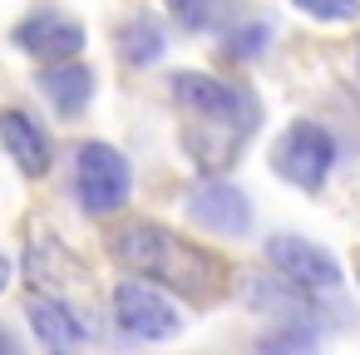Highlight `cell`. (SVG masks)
<instances>
[{"instance_id": "1", "label": "cell", "mask_w": 360, "mask_h": 355, "mask_svg": "<svg viewBox=\"0 0 360 355\" xmlns=\"http://www.w3.org/2000/svg\"><path fill=\"white\" fill-rule=\"evenodd\" d=\"M173 99L188 114V134H183L188 153L202 168L222 173L237 158V148L247 143V134L257 129V99L242 84H222V79L193 75V70L173 79Z\"/></svg>"}, {"instance_id": "2", "label": "cell", "mask_w": 360, "mask_h": 355, "mask_svg": "<svg viewBox=\"0 0 360 355\" xmlns=\"http://www.w3.org/2000/svg\"><path fill=\"white\" fill-rule=\"evenodd\" d=\"M109 252L119 266L153 276L158 286L183 291L193 301H212L227 281V266L207 247H193L188 237H178L158 222H124L119 232H109Z\"/></svg>"}, {"instance_id": "3", "label": "cell", "mask_w": 360, "mask_h": 355, "mask_svg": "<svg viewBox=\"0 0 360 355\" xmlns=\"http://www.w3.org/2000/svg\"><path fill=\"white\" fill-rule=\"evenodd\" d=\"M75 193H79V207L94 212V217H109L129 202L134 193V168L129 158L114 148V143H79L75 148Z\"/></svg>"}, {"instance_id": "4", "label": "cell", "mask_w": 360, "mask_h": 355, "mask_svg": "<svg viewBox=\"0 0 360 355\" xmlns=\"http://www.w3.org/2000/svg\"><path fill=\"white\" fill-rule=\"evenodd\" d=\"M330 168H335V138H330V129H321L311 119H296L271 148V173L301 193H321Z\"/></svg>"}, {"instance_id": "5", "label": "cell", "mask_w": 360, "mask_h": 355, "mask_svg": "<svg viewBox=\"0 0 360 355\" xmlns=\"http://www.w3.org/2000/svg\"><path fill=\"white\" fill-rule=\"evenodd\" d=\"M114 321L134 340H173L183 330V311L168 296V286L143 281V276H129L114 286Z\"/></svg>"}, {"instance_id": "6", "label": "cell", "mask_w": 360, "mask_h": 355, "mask_svg": "<svg viewBox=\"0 0 360 355\" xmlns=\"http://www.w3.org/2000/svg\"><path fill=\"white\" fill-rule=\"evenodd\" d=\"M266 262L276 266V276L296 291H335L340 286V266L330 252L311 247L306 237H291V232H276L266 242Z\"/></svg>"}, {"instance_id": "7", "label": "cell", "mask_w": 360, "mask_h": 355, "mask_svg": "<svg viewBox=\"0 0 360 355\" xmlns=\"http://www.w3.org/2000/svg\"><path fill=\"white\" fill-rule=\"evenodd\" d=\"M188 217H193L198 227L217 232V237H242V232L252 227V202H247V193H242L237 183L207 178V183H198V188L188 193Z\"/></svg>"}, {"instance_id": "8", "label": "cell", "mask_w": 360, "mask_h": 355, "mask_svg": "<svg viewBox=\"0 0 360 355\" xmlns=\"http://www.w3.org/2000/svg\"><path fill=\"white\" fill-rule=\"evenodd\" d=\"M25 55H35V60H75L79 50H84V25L75 20V15H65V11H35V15H25L20 25H15V35H11Z\"/></svg>"}, {"instance_id": "9", "label": "cell", "mask_w": 360, "mask_h": 355, "mask_svg": "<svg viewBox=\"0 0 360 355\" xmlns=\"http://www.w3.org/2000/svg\"><path fill=\"white\" fill-rule=\"evenodd\" d=\"M0 148H6L15 158V168L30 173V178L50 173V163H55V148H50L45 129L25 109H0Z\"/></svg>"}, {"instance_id": "10", "label": "cell", "mask_w": 360, "mask_h": 355, "mask_svg": "<svg viewBox=\"0 0 360 355\" xmlns=\"http://www.w3.org/2000/svg\"><path fill=\"white\" fill-rule=\"evenodd\" d=\"M25 316H30V330L40 335V345H50V350H75V345L84 340L79 316H75L60 296H50V291L30 296V301H25Z\"/></svg>"}, {"instance_id": "11", "label": "cell", "mask_w": 360, "mask_h": 355, "mask_svg": "<svg viewBox=\"0 0 360 355\" xmlns=\"http://www.w3.org/2000/svg\"><path fill=\"white\" fill-rule=\"evenodd\" d=\"M40 89H45V99H50L60 114H79V109L94 99V75L79 65V55H75V60H45Z\"/></svg>"}, {"instance_id": "12", "label": "cell", "mask_w": 360, "mask_h": 355, "mask_svg": "<svg viewBox=\"0 0 360 355\" xmlns=\"http://www.w3.org/2000/svg\"><path fill=\"white\" fill-rule=\"evenodd\" d=\"M119 55H124L129 65H153V60L163 55V30H158V20H148V15L124 20V25H119Z\"/></svg>"}, {"instance_id": "13", "label": "cell", "mask_w": 360, "mask_h": 355, "mask_svg": "<svg viewBox=\"0 0 360 355\" xmlns=\"http://www.w3.org/2000/svg\"><path fill=\"white\" fill-rule=\"evenodd\" d=\"M311 345H316V325H306V316H291V325L262 335V350H311Z\"/></svg>"}, {"instance_id": "14", "label": "cell", "mask_w": 360, "mask_h": 355, "mask_svg": "<svg viewBox=\"0 0 360 355\" xmlns=\"http://www.w3.org/2000/svg\"><path fill=\"white\" fill-rule=\"evenodd\" d=\"M291 6L311 20H326V25H345L360 15V0H291Z\"/></svg>"}, {"instance_id": "15", "label": "cell", "mask_w": 360, "mask_h": 355, "mask_svg": "<svg viewBox=\"0 0 360 355\" xmlns=\"http://www.w3.org/2000/svg\"><path fill=\"white\" fill-rule=\"evenodd\" d=\"M266 35H271V30H266L262 20L237 25V30L227 35V55H232V60H252V55H262V50H266Z\"/></svg>"}, {"instance_id": "16", "label": "cell", "mask_w": 360, "mask_h": 355, "mask_svg": "<svg viewBox=\"0 0 360 355\" xmlns=\"http://www.w3.org/2000/svg\"><path fill=\"white\" fill-rule=\"evenodd\" d=\"M168 11L183 30H202L207 15H212V0H168Z\"/></svg>"}, {"instance_id": "17", "label": "cell", "mask_w": 360, "mask_h": 355, "mask_svg": "<svg viewBox=\"0 0 360 355\" xmlns=\"http://www.w3.org/2000/svg\"><path fill=\"white\" fill-rule=\"evenodd\" d=\"M6 286H11V257L0 252V291H6Z\"/></svg>"}, {"instance_id": "18", "label": "cell", "mask_w": 360, "mask_h": 355, "mask_svg": "<svg viewBox=\"0 0 360 355\" xmlns=\"http://www.w3.org/2000/svg\"><path fill=\"white\" fill-rule=\"evenodd\" d=\"M0 350H6V355H11V350H15V340H11V335H6V330H0Z\"/></svg>"}, {"instance_id": "19", "label": "cell", "mask_w": 360, "mask_h": 355, "mask_svg": "<svg viewBox=\"0 0 360 355\" xmlns=\"http://www.w3.org/2000/svg\"><path fill=\"white\" fill-rule=\"evenodd\" d=\"M355 281H360V262H355Z\"/></svg>"}]
</instances>
